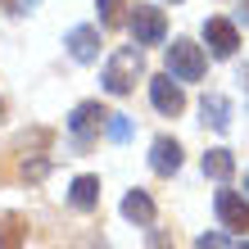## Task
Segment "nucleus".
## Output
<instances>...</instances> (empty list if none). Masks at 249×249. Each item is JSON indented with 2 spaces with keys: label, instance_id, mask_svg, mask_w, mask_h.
Masks as SVG:
<instances>
[{
  "label": "nucleus",
  "instance_id": "nucleus-1",
  "mask_svg": "<svg viewBox=\"0 0 249 249\" xmlns=\"http://www.w3.org/2000/svg\"><path fill=\"white\" fill-rule=\"evenodd\" d=\"M136 77H145V59H141V46H123L109 54L105 64V91L109 95H127L131 86H136Z\"/></svg>",
  "mask_w": 249,
  "mask_h": 249
},
{
  "label": "nucleus",
  "instance_id": "nucleus-2",
  "mask_svg": "<svg viewBox=\"0 0 249 249\" xmlns=\"http://www.w3.org/2000/svg\"><path fill=\"white\" fill-rule=\"evenodd\" d=\"M204 68H209V59H204V50L195 41H172L168 46V72L177 82H199Z\"/></svg>",
  "mask_w": 249,
  "mask_h": 249
},
{
  "label": "nucleus",
  "instance_id": "nucleus-3",
  "mask_svg": "<svg viewBox=\"0 0 249 249\" xmlns=\"http://www.w3.org/2000/svg\"><path fill=\"white\" fill-rule=\"evenodd\" d=\"M127 27H131V36H136V46H163V36H168V18H163V9H154V5H136L127 14Z\"/></svg>",
  "mask_w": 249,
  "mask_h": 249
},
{
  "label": "nucleus",
  "instance_id": "nucleus-4",
  "mask_svg": "<svg viewBox=\"0 0 249 249\" xmlns=\"http://www.w3.org/2000/svg\"><path fill=\"white\" fill-rule=\"evenodd\" d=\"M100 127H109V109L95 105V100L77 105V109H72V118H68V131H72V141H77V145H91L100 136Z\"/></svg>",
  "mask_w": 249,
  "mask_h": 249
},
{
  "label": "nucleus",
  "instance_id": "nucleus-5",
  "mask_svg": "<svg viewBox=\"0 0 249 249\" xmlns=\"http://www.w3.org/2000/svg\"><path fill=\"white\" fill-rule=\"evenodd\" d=\"M150 100L159 113H168V118H177V113L186 109V95H181V82L172 77V72H159V77H150Z\"/></svg>",
  "mask_w": 249,
  "mask_h": 249
},
{
  "label": "nucleus",
  "instance_id": "nucleus-6",
  "mask_svg": "<svg viewBox=\"0 0 249 249\" xmlns=\"http://www.w3.org/2000/svg\"><path fill=\"white\" fill-rule=\"evenodd\" d=\"M213 209H217V217H222L227 231H240V236L249 231V199H240L236 190H217Z\"/></svg>",
  "mask_w": 249,
  "mask_h": 249
},
{
  "label": "nucleus",
  "instance_id": "nucleus-7",
  "mask_svg": "<svg viewBox=\"0 0 249 249\" xmlns=\"http://www.w3.org/2000/svg\"><path fill=\"white\" fill-rule=\"evenodd\" d=\"M204 41H209V50L217 59H231L236 46H240V32H236V23H227V18H209L204 23Z\"/></svg>",
  "mask_w": 249,
  "mask_h": 249
},
{
  "label": "nucleus",
  "instance_id": "nucleus-8",
  "mask_svg": "<svg viewBox=\"0 0 249 249\" xmlns=\"http://www.w3.org/2000/svg\"><path fill=\"white\" fill-rule=\"evenodd\" d=\"M68 54L77 64L100 59V27H72V32H68Z\"/></svg>",
  "mask_w": 249,
  "mask_h": 249
},
{
  "label": "nucleus",
  "instance_id": "nucleus-9",
  "mask_svg": "<svg viewBox=\"0 0 249 249\" xmlns=\"http://www.w3.org/2000/svg\"><path fill=\"white\" fill-rule=\"evenodd\" d=\"M150 168L159 172V177H172V172L181 168V145L172 141V136H159L154 150H150Z\"/></svg>",
  "mask_w": 249,
  "mask_h": 249
},
{
  "label": "nucleus",
  "instance_id": "nucleus-10",
  "mask_svg": "<svg viewBox=\"0 0 249 249\" xmlns=\"http://www.w3.org/2000/svg\"><path fill=\"white\" fill-rule=\"evenodd\" d=\"M68 204L72 209H82V213H91L95 204H100V177H77L68 190Z\"/></svg>",
  "mask_w": 249,
  "mask_h": 249
},
{
  "label": "nucleus",
  "instance_id": "nucleus-11",
  "mask_svg": "<svg viewBox=\"0 0 249 249\" xmlns=\"http://www.w3.org/2000/svg\"><path fill=\"white\" fill-rule=\"evenodd\" d=\"M123 217H127V222L150 227V222H154V199L145 195V190H131V195L123 199Z\"/></svg>",
  "mask_w": 249,
  "mask_h": 249
},
{
  "label": "nucleus",
  "instance_id": "nucleus-12",
  "mask_svg": "<svg viewBox=\"0 0 249 249\" xmlns=\"http://www.w3.org/2000/svg\"><path fill=\"white\" fill-rule=\"evenodd\" d=\"M199 113H204V123H209L213 131H227V127H231V105H227V95H204Z\"/></svg>",
  "mask_w": 249,
  "mask_h": 249
},
{
  "label": "nucleus",
  "instance_id": "nucleus-13",
  "mask_svg": "<svg viewBox=\"0 0 249 249\" xmlns=\"http://www.w3.org/2000/svg\"><path fill=\"white\" fill-rule=\"evenodd\" d=\"M204 177H213V181H231V177H236V159H231V150H209V154H204Z\"/></svg>",
  "mask_w": 249,
  "mask_h": 249
},
{
  "label": "nucleus",
  "instance_id": "nucleus-14",
  "mask_svg": "<svg viewBox=\"0 0 249 249\" xmlns=\"http://www.w3.org/2000/svg\"><path fill=\"white\" fill-rule=\"evenodd\" d=\"M27 240V217L23 213H5L0 217V249H18Z\"/></svg>",
  "mask_w": 249,
  "mask_h": 249
},
{
  "label": "nucleus",
  "instance_id": "nucleus-15",
  "mask_svg": "<svg viewBox=\"0 0 249 249\" xmlns=\"http://www.w3.org/2000/svg\"><path fill=\"white\" fill-rule=\"evenodd\" d=\"M100 27H123L127 23V5H123V0H100Z\"/></svg>",
  "mask_w": 249,
  "mask_h": 249
},
{
  "label": "nucleus",
  "instance_id": "nucleus-16",
  "mask_svg": "<svg viewBox=\"0 0 249 249\" xmlns=\"http://www.w3.org/2000/svg\"><path fill=\"white\" fill-rule=\"evenodd\" d=\"M131 136V118L127 113H109V141H127Z\"/></svg>",
  "mask_w": 249,
  "mask_h": 249
},
{
  "label": "nucleus",
  "instance_id": "nucleus-17",
  "mask_svg": "<svg viewBox=\"0 0 249 249\" xmlns=\"http://www.w3.org/2000/svg\"><path fill=\"white\" fill-rule=\"evenodd\" d=\"M145 249H177V245H172V236H168L163 227H150V240H145Z\"/></svg>",
  "mask_w": 249,
  "mask_h": 249
},
{
  "label": "nucleus",
  "instance_id": "nucleus-18",
  "mask_svg": "<svg viewBox=\"0 0 249 249\" xmlns=\"http://www.w3.org/2000/svg\"><path fill=\"white\" fill-rule=\"evenodd\" d=\"M46 172H50V159H32V163H23V177L27 181H41Z\"/></svg>",
  "mask_w": 249,
  "mask_h": 249
},
{
  "label": "nucleus",
  "instance_id": "nucleus-19",
  "mask_svg": "<svg viewBox=\"0 0 249 249\" xmlns=\"http://www.w3.org/2000/svg\"><path fill=\"white\" fill-rule=\"evenodd\" d=\"M195 249H227V236H222V231H213V236H199Z\"/></svg>",
  "mask_w": 249,
  "mask_h": 249
},
{
  "label": "nucleus",
  "instance_id": "nucleus-20",
  "mask_svg": "<svg viewBox=\"0 0 249 249\" xmlns=\"http://www.w3.org/2000/svg\"><path fill=\"white\" fill-rule=\"evenodd\" d=\"M0 5H5V9H14V14H18V5H14V0H0Z\"/></svg>",
  "mask_w": 249,
  "mask_h": 249
},
{
  "label": "nucleus",
  "instance_id": "nucleus-21",
  "mask_svg": "<svg viewBox=\"0 0 249 249\" xmlns=\"http://www.w3.org/2000/svg\"><path fill=\"white\" fill-rule=\"evenodd\" d=\"M245 18H249V0H245Z\"/></svg>",
  "mask_w": 249,
  "mask_h": 249
},
{
  "label": "nucleus",
  "instance_id": "nucleus-22",
  "mask_svg": "<svg viewBox=\"0 0 249 249\" xmlns=\"http://www.w3.org/2000/svg\"><path fill=\"white\" fill-rule=\"evenodd\" d=\"M245 190H249V172H245Z\"/></svg>",
  "mask_w": 249,
  "mask_h": 249
},
{
  "label": "nucleus",
  "instance_id": "nucleus-23",
  "mask_svg": "<svg viewBox=\"0 0 249 249\" xmlns=\"http://www.w3.org/2000/svg\"><path fill=\"white\" fill-rule=\"evenodd\" d=\"M240 249H249V240H245V245H240Z\"/></svg>",
  "mask_w": 249,
  "mask_h": 249
}]
</instances>
